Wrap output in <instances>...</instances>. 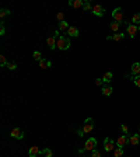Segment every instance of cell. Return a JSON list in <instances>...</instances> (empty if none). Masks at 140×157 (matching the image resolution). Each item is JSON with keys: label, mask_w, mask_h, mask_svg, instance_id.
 I'll use <instances>...</instances> for the list:
<instances>
[{"label": "cell", "mask_w": 140, "mask_h": 157, "mask_svg": "<svg viewBox=\"0 0 140 157\" xmlns=\"http://www.w3.org/2000/svg\"><path fill=\"white\" fill-rule=\"evenodd\" d=\"M95 146H97V139L95 138H88L87 142L84 143V147L79 150V153H84V152H92L95 150Z\"/></svg>", "instance_id": "cell-1"}, {"label": "cell", "mask_w": 140, "mask_h": 157, "mask_svg": "<svg viewBox=\"0 0 140 157\" xmlns=\"http://www.w3.org/2000/svg\"><path fill=\"white\" fill-rule=\"evenodd\" d=\"M70 39L69 38H66V36H63V35H60L59 38H57V49H60V51H67L70 48Z\"/></svg>", "instance_id": "cell-2"}, {"label": "cell", "mask_w": 140, "mask_h": 157, "mask_svg": "<svg viewBox=\"0 0 140 157\" xmlns=\"http://www.w3.org/2000/svg\"><path fill=\"white\" fill-rule=\"evenodd\" d=\"M59 36H60V35H59V31H55L52 36H48V38H46V45L49 46V49L53 51V49L57 48L56 45H57V38H59Z\"/></svg>", "instance_id": "cell-3"}, {"label": "cell", "mask_w": 140, "mask_h": 157, "mask_svg": "<svg viewBox=\"0 0 140 157\" xmlns=\"http://www.w3.org/2000/svg\"><path fill=\"white\" fill-rule=\"evenodd\" d=\"M92 129H94V119H92V118H87V119L84 121V125L81 126V131H83L84 135H86V133L92 132Z\"/></svg>", "instance_id": "cell-4"}, {"label": "cell", "mask_w": 140, "mask_h": 157, "mask_svg": "<svg viewBox=\"0 0 140 157\" xmlns=\"http://www.w3.org/2000/svg\"><path fill=\"white\" fill-rule=\"evenodd\" d=\"M115 146H116V143L114 142V139H111V138H105L104 139V150L106 153L114 152L115 150Z\"/></svg>", "instance_id": "cell-5"}, {"label": "cell", "mask_w": 140, "mask_h": 157, "mask_svg": "<svg viewBox=\"0 0 140 157\" xmlns=\"http://www.w3.org/2000/svg\"><path fill=\"white\" fill-rule=\"evenodd\" d=\"M10 136H11L13 139L21 140V139H24V132H22L20 128H14V129L10 131Z\"/></svg>", "instance_id": "cell-6"}, {"label": "cell", "mask_w": 140, "mask_h": 157, "mask_svg": "<svg viewBox=\"0 0 140 157\" xmlns=\"http://www.w3.org/2000/svg\"><path fill=\"white\" fill-rule=\"evenodd\" d=\"M112 18L114 21H118V23H122L123 20V13H122V9L121 7H116L114 11H112Z\"/></svg>", "instance_id": "cell-7"}, {"label": "cell", "mask_w": 140, "mask_h": 157, "mask_svg": "<svg viewBox=\"0 0 140 157\" xmlns=\"http://www.w3.org/2000/svg\"><path fill=\"white\" fill-rule=\"evenodd\" d=\"M127 143H129V136H127V135H121V136L118 138V140H116V147L123 149Z\"/></svg>", "instance_id": "cell-8"}, {"label": "cell", "mask_w": 140, "mask_h": 157, "mask_svg": "<svg viewBox=\"0 0 140 157\" xmlns=\"http://www.w3.org/2000/svg\"><path fill=\"white\" fill-rule=\"evenodd\" d=\"M92 14L97 16V17H104L105 9L101 4H95V6H92Z\"/></svg>", "instance_id": "cell-9"}, {"label": "cell", "mask_w": 140, "mask_h": 157, "mask_svg": "<svg viewBox=\"0 0 140 157\" xmlns=\"http://www.w3.org/2000/svg\"><path fill=\"white\" fill-rule=\"evenodd\" d=\"M125 23H126V25H127V34H129V36H130V38H135L139 28H137L135 24H130V23H127V21H125Z\"/></svg>", "instance_id": "cell-10"}, {"label": "cell", "mask_w": 140, "mask_h": 157, "mask_svg": "<svg viewBox=\"0 0 140 157\" xmlns=\"http://www.w3.org/2000/svg\"><path fill=\"white\" fill-rule=\"evenodd\" d=\"M28 154H30V157H38L39 154H42V150L38 146H31L28 150Z\"/></svg>", "instance_id": "cell-11"}, {"label": "cell", "mask_w": 140, "mask_h": 157, "mask_svg": "<svg viewBox=\"0 0 140 157\" xmlns=\"http://www.w3.org/2000/svg\"><path fill=\"white\" fill-rule=\"evenodd\" d=\"M129 143L132 146H136L140 143V133H135V135H130L129 136Z\"/></svg>", "instance_id": "cell-12"}, {"label": "cell", "mask_w": 140, "mask_h": 157, "mask_svg": "<svg viewBox=\"0 0 140 157\" xmlns=\"http://www.w3.org/2000/svg\"><path fill=\"white\" fill-rule=\"evenodd\" d=\"M69 4L71 7H74V9H83L84 1H83V0H70Z\"/></svg>", "instance_id": "cell-13"}, {"label": "cell", "mask_w": 140, "mask_h": 157, "mask_svg": "<svg viewBox=\"0 0 140 157\" xmlns=\"http://www.w3.org/2000/svg\"><path fill=\"white\" fill-rule=\"evenodd\" d=\"M66 34L69 35V36H71V38H77V36L80 35L79 34V28H76V27H70Z\"/></svg>", "instance_id": "cell-14"}, {"label": "cell", "mask_w": 140, "mask_h": 157, "mask_svg": "<svg viewBox=\"0 0 140 157\" xmlns=\"http://www.w3.org/2000/svg\"><path fill=\"white\" fill-rule=\"evenodd\" d=\"M123 38H125V34H122V32H116V34L108 36L106 39H108V41H121V39H123Z\"/></svg>", "instance_id": "cell-15"}, {"label": "cell", "mask_w": 140, "mask_h": 157, "mask_svg": "<svg viewBox=\"0 0 140 157\" xmlns=\"http://www.w3.org/2000/svg\"><path fill=\"white\" fill-rule=\"evenodd\" d=\"M139 74H140V63L135 62L132 65V76H139Z\"/></svg>", "instance_id": "cell-16"}, {"label": "cell", "mask_w": 140, "mask_h": 157, "mask_svg": "<svg viewBox=\"0 0 140 157\" xmlns=\"http://www.w3.org/2000/svg\"><path fill=\"white\" fill-rule=\"evenodd\" d=\"M70 28V25H69V23L65 20V21H60L59 23V31H66L67 32V30Z\"/></svg>", "instance_id": "cell-17"}, {"label": "cell", "mask_w": 140, "mask_h": 157, "mask_svg": "<svg viewBox=\"0 0 140 157\" xmlns=\"http://www.w3.org/2000/svg\"><path fill=\"white\" fill-rule=\"evenodd\" d=\"M121 24H122V23H118V21H114V23H111V24H109V28H111V31H114V32H118V30L121 28Z\"/></svg>", "instance_id": "cell-18"}, {"label": "cell", "mask_w": 140, "mask_h": 157, "mask_svg": "<svg viewBox=\"0 0 140 157\" xmlns=\"http://www.w3.org/2000/svg\"><path fill=\"white\" fill-rule=\"evenodd\" d=\"M51 60H46V59H41L39 60V68H42V69H48V68H51Z\"/></svg>", "instance_id": "cell-19"}, {"label": "cell", "mask_w": 140, "mask_h": 157, "mask_svg": "<svg viewBox=\"0 0 140 157\" xmlns=\"http://www.w3.org/2000/svg\"><path fill=\"white\" fill-rule=\"evenodd\" d=\"M112 91H114V88L111 87V86H104V87L101 88V93H102L104 95H106V97H108V95H111V94H112Z\"/></svg>", "instance_id": "cell-20"}, {"label": "cell", "mask_w": 140, "mask_h": 157, "mask_svg": "<svg viewBox=\"0 0 140 157\" xmlns=\"http://www.w3.org/2000/svg\"><path fill=\"white\" fill-rule=\"evenodd\" d=\"M112 76H114V74H112L111 72H106L104 76H102V80H104V83H109V81L112 80Z\"/></svg>", "instance_id": "cell-21"}, {"label": "cell", "mask_w": 140, "mask_h": 157, "mask_svg": "<svg viewBox=\"0 0 140 157\" xmlns=\"http://www.w3.org/2000/svg\"><path fill=\"white\" fill-rule=\"evenodd\" d=\"M83 10H84V11H92V6H91V3H90L88 0H86V1H84Z\"/></svg>", "instance_id": "cell-22"}, {"label": "cell", "mask_w": 140, "mask_h": 157, "mask_svg": "<svg viewBox=\"0 0 140 157\" xmlns=\"http://www.w3.org/2000/svg\"><path fill=\"white\" fill-rule=\"evenodd\" d=\"M42 156H44V157H52V156H53L52 150H51L49 147H46V149H44V150H42Z\"/></svg>", "instance_id": "cell-23"}, {"label": "cell", "mask_w": 140, "mask_h": 157, "mask_svg": "<svg viewBox=\"0 0 140 157\" xmlns=\"http://www.w3.org/2000/svg\"><path fill=\"white\" fill-rule=\"evenodd\" d=\"M122 156H123V149L116 147V149L114 150V157H122Z\"/></svg>", "instance_id": "cell-24"}, {"label": "cell", "mask_w": 140, "mask_h": 157, "mask_svg": "<svg viewBox=\"0 0 140 157\" xmlns=\"http://www.w3.org/2000/svg\"><path fill=\"white\" fill-rule=\"evenodd\" d=\"M10 14V10H7V9H1L0 10V18H1V21H3V18L6 17V16H9Z\"/></svg>", "instance_id": "cell-25"}, {"label": "cell", "mask_w": 140, "mask_h": 157, "mask_svg": "<svg viewBox=\"0 0 140 157\" xmlns=\"http://www.w3.org/2000/svg\"><path fill=\"white\" fill-rule=\"evenodd\" d=\"M132 23L136 25V24H139L140 25V13H136L135 16H133V18H132Z\"/></svg>", "instance_id": "cell-26"}, {"label": "cell", "mask_w": 140, "mask_h": 157, "mask_svg": "<svg viewBox=\"0 0 140 157\" xmlns=\"http://www.w3.org/2000/svg\"><path fill=\"white\" fill-rule=\"evenodd\" d=\"M121 131H122L123 135H129V126H127V125L122 123V125H121Z\"/></svg>", "instance_id": "cell-27"}, {"label": "cell", "mask_w": 140, "mask_h": 157, "mask_svg": "<svg viewBox=\"0 0 140 157\" xmlns=\"http://www.w3.org/2000/svg\"><path fill=\"white\" fill-rule=\"evenodd\" d=\"M7 59H6V56L4 55H0V66H7Z\"/></svg>", "instance_id": "cell-28"}, {"label": "cell", "mask_w": 140, "mask_h": 157, "mask_svg": "<svg viewBox=\"0 0 140 157\" xmlns=\"http://www.w3.org/2000/svg\"><path fill=\"white\" fill-rule=\"evenodd\" d=\"M32 56H34L35 60H38V62L42 59V55H41V52H39V51H35V52L32 53Z\"/></svg>", "instance_id": "cell-29"}, {"label": "cell", "mask_w": 140, "mask_h": 157, "mask_svg": "<svg viewBox=\"0 0 140 157\" xmlns=\"http://www.w3.org/2000/svg\"><path fill=\"white\" fill-rule=\"evenodd\" d=\"M7 68H9V70H16L17 69V63L16 62H9L7 63Z\"/></svg>", "instance_id": "cell-30"}, {"label": "cell", "mask_w": 140, "mask_h": 157, "mask_svg": "<svg viewBox=\"0 0 140 157\" xmlns=\"http://www.w3.org/2000/svg\"><path fill=\"white\" fill-rule=\"evenodd\" d=\"M132 80L135 81V84H136L137 87H140V74H139V76H133V77H132Z\"/></svg>", "instance_id": "cell-31"}, {"label": "cell", "mask_w": 140, "mask_h": 157, "mask_svg": "<svg viewBox=\"0 0 140 157\" xmlns=\"http://www.w3.org/2000/svg\"><path fill=\"white\" fill-rule=\"evenodd\" d=\"M56 18H57V21H59V23H60V21H65V14L60 11V13H57V14H56Z\"/></svg>", "instance_id": "cell-32"}, {"label": "cell", "mask_w": 140, "mask_h": 157, "mask_svg": "<svg viewBox=\"0 0 140 157\" xmlns=\"http://www.w3.org/2000/svg\"><path fill=\"white\" fill-rule=\"evenodd\" d=\"M4 32H6V28H4V21H1V23H0V35L3 36Z\"/></svg>", "instance_id": "cell-33"}, {"label": "cell", "mask_w": 140, "mask_h": 157, "mask_svg": "<svg viewBox=\"0 0 140 157\" xmlns=\"http://www.w3.org/2000/svg\"><path fill=\"white\" fill-rule=\"evenodd\" d=\"M91 157H101V153L95 149V150H92V152H91Z\"/></svg>", "instance_id": "cell-34"}, {"label": "cell", "mask_w": 140, "mask_h": 157, "mask_svg": "<svg viewBox=\"0 0 140 157\" xmlns=\"http://www.w3.org/2000/svg\"><path fill=\"white\" fill-rule=\"evenodd\" d=\"M95 84H97V86H102V84H104L102 77H101V79H95Z\"/></svg>", "instance_id": "cell-35"}, {"label": "cell", "mask_w": 140, "mask_h": 157, "mask_svg": "<svg viewBox=\"0 0 140 157\" xmlns=\"http://www.w3.org/2000/svg\"><path fill=\"white\" fill-rule=\"evenodd\" d=\"M77 135H79L80 138H81V136H84V132L81 131V128H80V129H77Z\"/></svg>", "instance_id": "cell-36"}, {"label": "cell", "mask_w": 140, "mask_h": 157, "mask_svg": "<svg viewBox=\"0 0 140 157\" xmlns=\"http://www.w3.org/2000/svg\"><path fill=\"white\" fill-rule=\"evenodd\" d=\"M137 28H139V31H140V25H139V27H137Z\"/></svg>", "instance_id": "cell-37"}, {"label": "cell", "mask_w": 140, "mask_h": 157, "mask_svg": "<svg viewBox=\"0 0 140 157\" xmlns=\"http://www.w3.org/2000/svg\"><path fill=\"white\" fill-rule=\"evenodd\" d=\"M84 157H91V156H84Z\"/></svg>", "instance_id": "cell-38"}, {"label": "cell", "mask_w": 140, "mask_h": 157, "mask_svg": "<svg viewBox=\"0 0 140 157\" xmlns=\"http://www.w3.org/2000/svg\"><path fill=\"white\" fill-rule=\"evenodd\" d=\"M139 133H140V128H139Z\"/></svg>", "instance_id": "cell-39"}, {"label": "cell", "mask_w": 140, "mask_h": 157, "mask_svg": "<svg viewBox=\"0 0 140 157\" xmlns=\"http://www.w3.org/2000/svg\"><path fill=\"white\" fill-rule=\"evenodd\" d=\"M130 157H132V156H130Z\"/></svg>", "instance_id": "cell-40"}]
</instances>
